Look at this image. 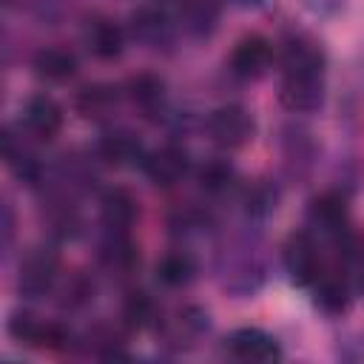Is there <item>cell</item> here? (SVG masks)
Instances as JSON below:
<instances>
[{
    "label": "cell",
    "mask_w": 364,
    "mask_h": 364,
    "mask_svg": "<svg viewBox=\"0 0 364 364\" xmlns=\"http://www.w3.org/2000/svg\"><path fill=\"white\" fill-rule=\"evenodd\" d=\"M216 273L222 287L236 299L253 296L267 279V264L259 250V242L250 236L228 239L216 253Z\"/></svg>",
    "instance_id": "6da1fadb"
},
{
    "label": "cell",
    "mask_w": 364,
    "mask_h": 364,
    "mask_svg": "<svg viewBox=\"0 0 364 364\" xmlns=\"http://www.w3.org/2000/svg\"><path fill=\"white\" fill-rule=\"evenodd\" d=\"M279 199H282V188L273 179H253L250 185H245L239 205L250 222H262L270 213H276Z\"/></svg>",
    "instance_id": "7402d4cb"
},
{
    "label": "cell",
    "mask_w": 364,
    "mask_h": 364,
    "mask_svg": "<svg viewBox=\"0 0 364 364\" xmlns=\"http://www.w3.org/2000/svg\"><path fill=\"white\" fill-rule=\"evenodd\" d=\"M128 34L145 48H162L173 40V23L159 6H139L128 17Z\"/></svg>",
    "instance_id": "4fadbf2b"
},
{
    "label": "cell",
    "mask_w": 364,
    "mask_h": 364,
    "mask_svg": "<svg viewBox=\"0 0 364 364\" xmlns=\"http://www.w3.org/2000/svg\"><path fill=\"white\" fill-rule=\"evenodd\" d=\"M179 20L191 37H208L219 23V0H182Z\"/></svg>",
    "instance_id": "484cf974"
},
{
    "label": "cell",
    "mask_w": 364,
    "mask_h": 364,
    "mask_svg": "<svg viewBox=\"0 0 364 364\" xmlns=\"http://www.w3.org/2000/svg\"><path fill=\"white\" fill-rule=\"evenodd\" d=\"M6 327L14 341L26 347H37V350H68L77 344L74 333L63 321H43L26 310H14Z\"/></svg>",
    "instance_id": "5b68a950"
},
{
    "label": "cell",
    "mask_w": 364,
    "mask_h": 364,
    "mask_svg": "<svg viewBox=\"0 0 364 364\" xmlns=\"http://www.w3.org/2000/svg\"><path fill=\"white\" fill-rule=\"evenodd\" d=\"M324 68H327V51L316 37L299 31L282 43V71H321L324 74Z\"/></svg>",
    "instance_id": "9a60e30c"
},
{
    "label": "cell",
    "mask_w": 364,
    "mask_h": 364,
    "mask_svg": "<svg viewBox=\"0 0 364 364\" xmlns=\"http://www.w3.org/2000/svg\"><path fill=\"white\" fill-rule=\"evenodd\" d=\"M142 171H145L151 185L173 188L191 173V154L176 142H165V145H159V148L145 154Z\"/></svg>",
    "instance_id": "30bf717a"
},
{
    "label": "cell",
    "mask_w": 364,
    "mask_h": 364,
    "mask_svg": "<svg viewBox=\"0 0 364 364\" xmlns=\"http://www.w3.org/2000/svg\"><path fill=\"white\" fill-rule=\"evenodd\" d=\"M91 299H94V282L85 273H80V270L68 273L63 287H60V307L63 310H80Z\"/></svg>",
    "instance_id": "f1b7e54d"
},
{
    "label": "cell",
    "mask_w": 364,
    "mask_h": 364,
    "mask_svg": "<svg viewBox=\"0 0 364 364\" xmlns=\"http://www.w3.org/2000/svg\"><path fill=\"white\" fill-rule=\"evenodd\" d=\"M307 225L313 230H318L321 236L338 239L344 236L350 228V205H347V193L333 188V191H321L307 202Z\"/></svg>",
    "instance_id": "ba28073f"
},
{
    "label": "cell",
    "mask_w": 364,
    "mask_h": 364,
    "mask_svg": "<svg viewBox=\"0 0 364 364\" xmlns=\"http://www.w3.org/2000/svg\"><path fill=\"white\" fill-rule=\"evenodd\" d=\"M125 97L142 117H159L165 111V102H168V85L159 74L142 71V74L128 77Z\"/></svg>",
    "instance_id": "2e32d148"
},
{
    "label": "cell",
    "mask_w": 364,
    "mask_h": 364,
    "mask_svg": "<svg viewBox=\"0 0 364 364\" xmlns=\"http://www.w3.org/2000/svg\"><path fill=\"white\" fill-rule=\"evenodd\" d=\"M31 68H34V74H37L40 80H46V82H68V80L77 74L80 60H77L74 51H68V48H63V46H46V48H40V51L34 54Z\"/></svg>",
    "instance_id": "44dd1931"
},
{
    "label": "cell",
    "mask_w": 364,
    "mask_h": 364,
    "mask_svg": "<svg viewBox=\"0 0 364 364\" xmlns=\"http://www.w3.org/2000/svg\"><path fill=\"white\" fill-rule=\"evenodd\" d=\"M60 284V253L51 245H34L26 250L17 267L20 299H43Z\"/></svg>",
    "instance_id": "7a4b0ae2"
},
{
    "label": "cell",
    "mask_w": 364,
    "mask_h": 364,
    "mask_svg": "<svg viewBox=\"0 0 364 364\" xmlns=\"http://www.w3.org/2000/svg\"><path fill=\"white\" fill-rule=\"evenodd\" d=\"M82 40H85L88 54L97 57V60H105V63L122 57V51H125V31H122V26H117L108 17L88 20L85 31H82Z\"/></svg>",
    "instance_id": "ac0fdd59"
},
{
    "label": "cell",
    "mask_w": 364,
    "mask_h": 364,
    "mask_svg": "<svg viewBox=\"0 0 364 364\" xmlns=\"http://www.w3.org/2000/svg\"><path fill=\"white\" fill-rule=\"evenodd\" d=\"M156 321H159V307L154 296L145 290H131L122 301V324L128 330H145V327H156Z\"/></svg>",
    "instance_id": "83f0119b"
},
{
    "label": "cell",
    "mask_w": 364,
    "mask_h": 364,
    "mask_svg": "<svg viewBox=\"0 0 364 364\" xmlns=\"http://www.w3.org/2000/svg\"><path fill=\"white\" fill-rule=\"evenodd\" d=\"M313 290V304L324 313V316H344L353 304V296H350V287L341 276H333V273H321L318 282L310 287Z\"/></svg>",
    "instance_id": "cb8c5ba5"
},
{
    "label": "cell",
    "mask_w": 364,
    "mask_h": 364,
    "mask_svg": "<svg viewBox=\"0 0 364 364\" xmlns=\"http://www.w3.org/2000/svg\"><path fill=\"white\" fill-rule=\"evenodd\" d=\"M282 156H284V168L293 176H307L318 156V145L307 128L287 125L282 131Z\"/></svg>",
    "instance_id": "d6986e66"
},
{
    "label": "cell",
    "mask_w": 364,
    "mask_h": 364,
    "mask_svg": "<svg viewBox=\"0 0 364 364\" xmlns=\"http://www.w3.org/2000/svg\"><path fill=\"white\" fill-rule=\"evenodd\" d=\"M199 273V262L191 250H168L159 262H156V282L176 290V287H188Z\"/></svg>",
    "instance_id": "603a6c76"
},
{
    "label": "cell",
    "mask_w": 364,
    "mask_h": 364,
    "mask_svg": "<svg viewBox=\"0 0 364 364\" xmlns=\"http://www.w3.org/2000/svg\"><path fill=\"white\" fill-rule=\"evenodd\" d=\"M97 259L105 270L125 276L139 264V247H136V242L131 239L128 230L105 228V236L100 239V247H97Z\"/></svg>",
    "instance_id": "e0dca14e"
},
{
    "label": "cell",
    "mask_w": 364,
    "mask_h": 364,
    "mask_svg": "<svg viewBox=\"0 0 364 364\" xmlns=\"http://www.w3.org/2000/svg\"><path fill=\"white\" fill-rule=\"evenodd\" d=\"M117 100H119V88L117 85H111V82H91V85H82L77 91L74 108L85 119H105L108 114H114Z\"/></svg>",
    "instance_id": "d4e9b609"
},
{
    "label": "cell",
    "mask_w": 364,
    "mask_h": 364,
    "mask_svg": "<svg viewBox=\"0 0 364 364\" xmlns=\"http://www.w3.org/2000/svg\"><path fill=\"white\" fill-rule=\"evenodd\" d=\"M236 182H239V173H236L233 162H228V159H208L196 168V185L208 196H222Z\"/></svg>",
    "instance_id": "4316f807"
},
{
    "label": "cell",
    "mask_w": 364,
    "mask_h": 364,
    "mask_svg": "<svg viewBox=\"0 0 364 364\" xmlns=\"http://www.w3.org/2000/svg\"><path fill=\"white\" fill-rule=\"evenodd\" d=\"M208 327H210L208 310L199 304H182L173 313L159 316V321H156L159 344L173 353H185V350L196 347L199 338L208 333Z\"/></svg>",
    "instance_id": "277c9868"
},
{
    "label": "cell",
    "mask_w": 364,
    "mask_h": 364,
    "mask_svg": "<svg viewBox=\"0 0 364 364\" xmlns=\"http://www.w3.org/2000/svg\"><path fill=\"white\" fill-rule=\"evenodd\" d=\"M100 219L111 230H131L139 219V202L125 188H108L100 196Z\"/></svg>",
    "instance_id": "ffe728a7"
},
{
    "label": "cell",
    "mask_w": 364,
    "mask_h": 364,
    "mask_svg": "<svg viewBox=\"0 0 364 364\" xmlns=\"http://www.w3.org/2000/svg\"><path fill=\"white\" fill-rule=\"evenodd\" d=\"M233 3H239V6H259L262 0H233Z\"/></svg>",
    "instance_id": "1f68e13d"
},
{
    "label": "cell",
    "mask_w": 364,
    "mask_h": 364,
    "mask_svg": "<svg viewBox=\"0 0 364 364\" xmlns=\"http://www.w3.org/2000/svg\"><path fill=\"white\" fill-rule=\"evenodd\" d=\"M355 284H358V290L364 293V256L358 259V276H355Z\"/></svg>",
    "instance_id": "4dcf8cb0"
},
{
    "label": "cell",
    "mask_w": 364,
    "mask_h": 364,
    "mask_svg": "<svg viewBox=\"0 0 364 364\" xmlns=\"http://www.w3.org/2000/svg\"><path fill=\"white\" fill-rule=\"evenodd\" d=\"M327 88L321 71H282L279 102L293 114H313L324 105Z\"/></svg>",
    "instance_id": "52a82bcc"
},
{
    "label": "cell",
    "mask_w": 364,
    "mask_h": 364,
    "mask_svg": "<svg viewBox=\"0 0 364 364\" xmlns=\"http://www.w3.org/2000/svg\"><path fill=\"white\" fill-rule=\"evenodd\" d=\"M63 119H65L63 105L51 94H34L20 108V125H23V131L31 139H40V142L54 139L60 134V128H63Z\"/></svg>",
    "instance_id": "8fae6325"
},
{
    "label": "cell",
    "mask_w": 364,
    "mask_h": 364,
    "mask_svg": "<svg viewBox=\"0 0 364 364\" xmlns=\"http://www.w3.org/2000/svg\"><path fill=\"white\" fill-rule=\"evenodd\" d=\"M301 6L310 9V11L318 14V17H333V14L344 11L347 0H301Z\"/></svg>",
    "instance_id": "f546056e"
},
{
    "label": "cell",
    "mask_w": 364,
    "mask_h": 364,
    "mask_svg": "<svg viewBox=\"0 0 364 364\" xmlns=\"http://www.w3.org/2000/svg\"><path fill=\"white\" fill-rule=\"evenodd\" d=\"M145 154L148 151L142 148V142L136 139V134H131L125 128L105 131L100 136V142H97V159H102L111 168H131V165H139L142 168Z\"/></svg>",
    "instance_id": "5bb4252c"
},
{
    "label": "cell",
    "mask_w": 364,
    "mask_h": 364,
    "mask_svg": "<svg viewBox=\"0 0 364 364\" xmlns=\"http://www.w3.org/2000/svg\"><path fill=\"white\" fill-rule=\"evenodd\" d=\"M273 57H276L273 43L264 34L250 31V34L236 40V46H233V51L228 57V68L239 80H259V77H264L270 71Z\"/></svg>",
    "instance_id": "9c48e42d"
},
{
    "label": "cell",
    "mask_w": 364,
    "mask_h": 364,
    "mask_svg": "<svg viewBox=\"0 0 364 364\" xmlns=\"http://www.w3.org/2000/svg\"><path fill=\"white\" fill-rule=\"evenodd\" d=\"M205 131L210 136V142L222 151H239L245 148L253 134H256V119L253 114L239 105V102H225L219 108H213L205 117Z\"/></svg>",
    "instance_id": "3957f363"
},
{
    "label": "cell",
    "mask_w": 364,
    "mask_h": 364,
    "mask_svg": "<svg viewBox=\"0 0 364 364\" xmlns=\"http://www.w3.org/2000/svg\"><path fill=\"white\" fill-rule=\"evenodd\" d=\"M225 350L242 361H279L282 358L279 341L262 327H236L233 333L225 336Z\"/></svg>",
    "instance_id": "7c38bea8"
},
{
    "label": "cell",
    "mask_w": 364,
    "mask_h": 364,
    "mask_svg": "<svg viewBox=\"0 0 364 364\" xmlns=\"http://www.w3.org/2000/svg\"><path fill=\"white\" fill-rule=\"evenodd\" d=\"M361 344H364V341H361Z\"/></svg>",
    "instance_id": "d6a6232c"
},
{
    "label": "cell",
    "mask_w": 364,
    "mask_h": 364,
    "mask_svg": "<svg viewBox=\"0 0 364 364\" xmlns=\"http://www.w3.org/2000/svg\"><path fill=\"white\" fill-rule=\"evenodd\" d=\"M282 264H284L287 279L296 287H313L318 282V276L324 273L316 236L310 230L290 233L287 242H284V247H282Z\"/></svg>",
    "instance_id": "8992f818"
}]
</instances>
